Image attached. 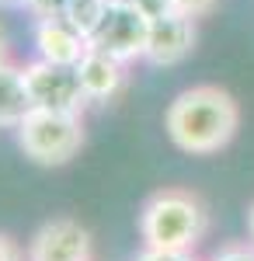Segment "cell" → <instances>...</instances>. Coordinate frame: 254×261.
Returning a JSON list of instances; mask_svg holds the SVG:
<instances>
[{
  "instance_id": "1",
  "label": "cell",
  "mask_w": 254,
  "mask_h": 261,
  "mask_svg": "<svg viewBox=\"0 0 254 261\" xmlns=\"http://www.w3.org/2000/svg\"><path fill=\"white\" fill-rule=\"evenodd\" d=\"M164 129L181 153L213 157L240 129V105L219 84H195L185 87L164 112Z\"/></svg>"
},
{
  "instance_id": "2",
  "label": "cell",
  "mask_w": 254,
  "mask_h": 261,
  "mask_svg": "<svg viewBox=\"0 0 254 261\" xmlns=\"http://www.w3.org/2000/svg\"><path fill=\"white\" fill-rule=\"evenodd\" d=\"M209 233V205L192 188H160L139 209L143 247L195 251Z\"/></svg>"
},
{
  "instance_id": "3",
  "label": "cell",
  "mask_w": 254,
  "mask_h": 261,
  "mask_svg": "<svg viewBox=\"0 0 254 261\" xmlns=\"http://www.w3.org/2000/svg\"><path fill=\"white\" fill-rule=\"evenodd\" d=\"M14 136H18V146L24 150L28 161H35L39 167H63L84 146V115L32 108L18 122Z\"/></svg>"
},
{
  "instance_id": "4",
  "label": "cell",
  "mask_w": 254,
  "mask_h": 261,
  "mask_svg": "<svg viewBox=\"0 0 254 261\" xmlns=\"http://www.w3.org/2000/svg\"><path fill=\"white\" fill-rule=\"evenodd\" d=\"M24 70V84H28V94L35 108L45 112H73L84 115V108L91 105L84 94V84H80L77 66H63V63H45L39 56L21 63Z\"/></svg>"
},
{
  "instance_id": "5",
  "label": "cell",
  "mask_w": 254,
  "mask_h": 261,
  "mask_svg": "<svg viewBox=\"0 0 254 261\" xmlns=\"http://www.w3.org/2000/svg\"><path fill=\"white\" fill-rule=\"evenodd\" d=\"M146 39H150V14L143 7H136V4H108L98 32L91 35V45L133 66L146 56Z\"/></svg>"
},
{
  "instance_id": "6",
  "label": "cell",
  "mask_w": 254,
  "mask_h": 261,
  "mask_svg": "<svg viewBox=\"0 0 254 261\" xmlns=\"http://www.w3.org/2000/svg\"><path fill=\"white\" fill-rule=\"evenodd\" d=\"M24 254L28 261H94V241L87 226H80L70 216H59L35 230Z\"/></svg>"
},
{
  "instance_id": "7",
  "label": "cell",
  "mask_w": 254,
  "mask_h": 261,
  "mask_svg": "<svg viewBox=\"0 0 254 261\" xmlns=\"http://www.w3.org/2000/svg\"><path fill=\"white\" fill-rule=\"evenodd\" d=\"M195 24H198L195 18H185L177 11H164V14L150 18V39H146L143 63L164 70V66H177L181 60H188L198 42Z\"/></svg>"
},
{
  "instance_id": "8",
  "label": "cell",
  "mask_w": 254,
  "mask_h": 261,
  "mask_svg": "<svg viewBox=\"0 0 254 261\" xmlns=\"http://www.w3.org/2000/svg\"><path fill=\"white\" fill-rule=\"evenodd\" d=\"M32 49L45 63H63V66H77L84 53L91 49V39L77 32L66 18H45L35 21L32 28Z\"/></svg>"
},
{
  "instance_id": "9",
  "label": "cell",
  "mask_w": 254,
  "mask_h": 261,
  "mask_svg": "<svg viewBox=\"0 0 254 261\" xmlns=\"http://www.w3.org/2000/svg\"><path fill=\"white\" fill-rule=\"evenodd\" d=\"M77 73H80L87 101L91 105H108V101H115L125 91V84H129V63H122V60H115V56H108V53H101V49L91 45L84 53V60L77 63Z\"/></svg>"
},
{
  "instance_id": "10",
  "label": "cell",
  "mask_w": 254,
  "mask_h": 261,
  "mask_svg": "<svg viewBox=\"0 0 254 261\" xmlns=\"http://www.w3.org/2000/svg\"><path fill=\"white\" fill-rule=\"evenodd\" d=\"M32 94L24 84L21 63H0V129H18V122L32 112Z\"/></svg>"
},
{
  "instance_id": "11",
  "label": "cell",
  "mask_w": 254,
  "mask_h": 261,
  "mask_svg": "<svg viewBox=\"0 0 254 261\" xmlns=\"http://www.w3.org/2000/svg\"><path fill=\"white\" fill-rule=\"evenodd\" d=\"M105 11H108V0H70V7H66V21L84 32L87 39L98 32L101 18H105Z\"/></svg>"
},
{
  "instance_id": "12",
  "label": "cell",
  "mask_w": 254,
  "mask_h": 261,
  "mask_svg": "<svg viewBox=\"0 0 254 261\" xmlns=\"http://www.w3.org/2000/svg\"><path fill=\"white\" fill-rule=\"evenodd\" d=\"M206 261H254V241H230L219 244Z\"/></svg>"
},
{
  "instance_id": "13",
  "label": "cell",
  "mask_w": 254,
  "mask_h": 261,
  "mask_svg": "<svg viewBox=\"0 0 254 261\" xmlns=\"http://www.w3.org/2000/svg\"><path fill=\"white\" fill-rule=\"evenodd\" d=\"M70 0H24V11L32 14V21H45V18H66Z\"/></svg>"
},
{
  "instance_id": "14",
  "label": "cell",
  "mask_w": 254,
  "mask_h": 261,
  "mask_svg": "<svg viewBox=\"0 0 254 261\" xmlns=\"http://www.w3.org/2000/svg\"><path fill=\"white\" fill-rule=\"evenodd\" d=\"M171 4V11L177 14H185V18H209L216 7H219V0H167Z\"/></svg>"
},
{
  "instance_id": "15",
  "label": "cell",
  "mask_w": 254,
  "mask_h": 261,
  "mask_svg": "<svg viewBox=\"0 0 254 261\" xmlns=\"http://www.w3.org/2000/svg\"><path fill=\"white\" fill-rule=\"evenodd\" d=\"M133 261H198L195 251H167V247H143Z\"/></svg>"
},
{
  "instance_id": "16",
  "label": "cell",
  "mask_w": 254,
  "mask_h": 261,
  "mask_svg": "<svg viewBox=\"0 0 254 261\" xmlns=\"http://www.w3.org/2000/svg\"><path fill=\"white\" fill-rule=\"evenodd\" d=\"M0 261H28V254L21 251V244L7 233H0Z\"/></svg>"
},
{
  "instance_id": "17",
  "label": "cell",
  "mask_w": 254,
  "mask_h": 261,
  "mask_svg": "<svg viewBox=\"0 0 254 261\" xmlns=\"http://www.w3.org/2000/svg\"><path fill=\"white\" fill-rule=\"evenodd\" d=\"M11 60V39H7V28L0 24V63Z\"/></svg>"
},
{
  "instance_id": "18",
  "label": "cell",
  "mask_w": 254,
  "mask_h": 261,
  "mask_svg": "<svg viewBox=\"0 0 254 261\" xmlns=\"http://www.w3.org/2000/svg\"><path fill=\"white\" fill-rule=\"evenodd\" d=\"M247 237H251V241H254V205H251V209H247Z\"/></svg>"
},
{
  "instance_id": "19",
  "label": "cell",
  "mask_w": 254,
  "mask_h": 261,
  "mask_svg": "<svg viewBox=\"0 0 254 261\" xmlns=\"http://www.w3.org/2000/svg\"><path fill=\"white\" fill-rule=\"evenodd\" d=\"M0 7H24V0H0Z\"/></svg>"
},
{
  "instance_id": "20",
  "label": "cell",
  "mask_w": 254,
  "mask_h": 261,
  "mask_svg": "<svg viewBox=\"0 0 254 261\" xmlns=\"http://www.w3.org/2000/svg\"><path fill=\"white\" fill-rule=\"evenodd\" d=\"M108 4H136V7H139L143 0H108Z\"/></svg>"
}]
</instances>
